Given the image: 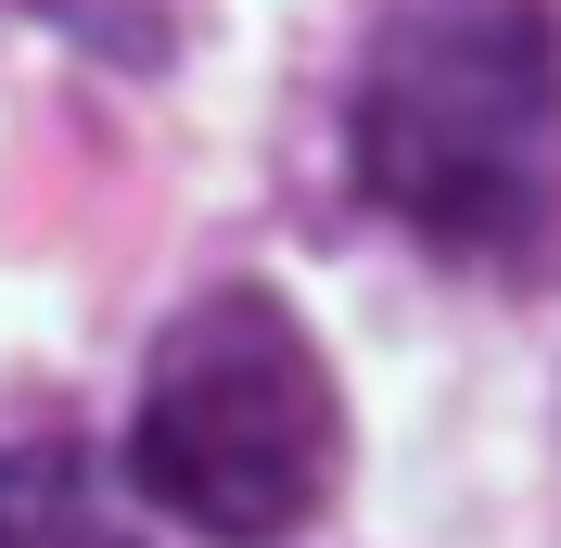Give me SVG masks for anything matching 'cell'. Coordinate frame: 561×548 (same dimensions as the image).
<instances>
[{"label": "cell", "instance_id": "6da1fadb", "mask_svg": "<svg viewBox=\"0 0 561 548\" xmlns=\"http://www.w3.org/2000/svg\"><path fill=\"white\" fill-rule=\"evenodd\" d=\"M357 179L434 255L561 242V26L549 0H396L357 65Z\"/></svg>", "mask_w": 561, "mask_h": 548}, {"label": "cell", "instance_id": "7a4b0ae2", "mask_svg": "<svg viewBox=\"0 0 561 548\" xmlns=\"http://www.w3.org/2000/svg\"><path fill=\"white\" fill-rule=\"evenodd\" d=\"M128 484L205 548H280L345 484V396L307 319L230 281L153 332L128 409Z\"/></svg>", "mask_w": 561, "mask_h": 548}]
</instances>
